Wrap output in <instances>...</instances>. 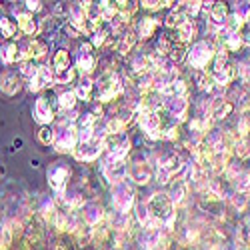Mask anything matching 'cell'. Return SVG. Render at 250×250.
<instances>
[{"mask_svg": "<svg viewBox=\"0 0 250 250\" xmlns=\"http://www.w3.org/2000/svg\"><path fill=\"white\" fill-rule=\"evenodd\" d=\"M214 54H216L214 42H210V40H196V42L190 44L188 52H186V64H188L194 72L206 70L208 64H212Z\"/></svg>", "mask_w": 250, "mask_h": 250, "instance_id": "obj_1", "label": "cell"}, {"mask_svg": "<svg viewBox=\"0 0 250 250\" xmlns=\"http://www.w3.org/2000/svg\"><path fill=\"white\" fill-rule=\"evenodd\" d=\"M110 198H112V208L116 210V214H130V210L136 206V190L128 180H120L112 184Z\"/></svg>", "mask_w": 250, "mask_h": 250, "instance_id": "obj_2", "label": "cell"}, {"mask_svg": "<svg viewBox=\"0 0 250 250\" xmlns=\"http://www.w3.org/2000/svg\"><path fill=\"white\" fill-rule=\"evenodd\" d=\"M70 176H72V166L64 160H56L46 168V180L48 186L56 192V200H62V196H64Z\"/></svg>", "mask_w": 250, "mask_h": 250, "instance_id": "obj_3", "label": "cell"}, {"mask_svg": "<svg viewBox=\"0 0 250 250\" xmlns=\"http://www.w3.org/2000/svg\"><path fill=\"white\" fill-rule=\"evenodd\" d=\"M54 148L60 154H68L74 152L76 144H78V130H76V124L70 120H62L58 124V128H54Z\"/></svg>", "mask_w": 250, "mask_h": 250, "instance_id": "obj_4", "label": "cell"}, {"mask_svg": "<svg viewBox=\"0 0 250 250\" xmlns=\"http://www.w3.org/2000/svg\"><path fill=\"white\" fill-rule=\"evenodd\" d=\"M96 98L100 104H106V102H112L114 98H118L124 90V82L122 78L116 74V72H106V74H102L100 80L96 82Z\"/></svg>", "mask_w": 250, "mask_h": 250, "instance_id": "obj_5", "label": "cell"}, {"mask_svg": "<svg viewBox=\"0 0 250 250\" xmlns=\"http://www.w3.org/2000/svg\"><path fill=\"white\" fill-rule=\"evenodd\" d=\"M138 118V126L140 130L144 132L148 140H160L162 138V120H160V114L158 112H144V114H136Z\"/></svg>", "mask_w": 250, "mask_h": 250, "instance_id": "obj_6", "label": "cell"}, {"mask_svg": "<svg viewBox=\"0 0 250 250\" xmlns=\"http://www.w3.org/2000/svg\"><path fill=\"white\" fill-rule=\"evenodd\" d=\"M102 152H104V140L98 138V136H94L88 142H78L72 154L80 162H94Z\"/></svg>", "mask_w": 250, "mask_h": 250, "instance_id": "obj_7", "label": "cell"}, {"mask_svg": "<svg viewBox=\"0 0 250 250\" xmlns=\"http://www.w3.org/2000/svg\"><path fill=\"white\" fill-rule=\"evenodd\" d=\"M146 206H148L150 218L158 220L160 224H162V220H164L166 216L174 212V206H172V202L168 200V196H166L164 192H154V194L148 198Z\"/></svg>", "mask_w": 250, "mask_h": 250, "instance_id": "obj_8", "label": "cell"}, {"mask_svg": "<svg viewBox=\"0 0 250 250\" xmlns=\"http://www.w3.org/2000/svg\"><path fill=\"white\" fill-rule=\"evenodd\" d=\"M170 118H174L176 122H186L188 120V108L190 102L186 96H172V98H164V106Z\"/></svg>", "mask_w": 250, "mask_h": 250, "instance_id": "obj_9", "label": "cell"}, {"mask_svg": "<svg viewBox=\"0 0 250 250\" xmlns=\"http://www.w3.org/2000/svg\"><path fill=\"white\" fill-rule=\"evenodd\" d=\"M56 110L52 108V104L46 96H38L34 100V106H32V118L34 122H38L40 126H50V124L54 122V116Z\"/></svg>", "mask_w": 250, "mask_h": 250, "instance_id": "obj_10", "label": "cell"}, {"mask_svg": "<svg viewBox=\"0 0 250 250\" xmlns=\"http://www.w3.org/2000/svg\"><path fill=\"white\" fill-rule=\"evenodd\" d=\"M66 24L70 28H74L78 34L90 36V32H88V12L80 6V2H72L68 6V20H66Z\"/></svg>", "mask_w": 250, "mask_h": 250, "instance_id": "obj_11", "label": "cell"}, {"mask_svg": "<svg viewBox=\"0 0 250 250\" xmlns=\"http://www.w3.org/2000/svg\"><path fill=\"white\" fill-rule=\"evenodd\" d=\"M92 46L90 42H84L80 44L78 48V54H76V68L82 76H90L94 70H96V56L92 54Z\"/></svg>", "mask_w": 250, "mask_h": 250, "instance_id": "obj_12", "label": "cell"}, {"mask_svg": "<svg viewBox=\"0 0 250 250\" xmlns=\"http://www.w3.org/2000/svg\"><path fill=\"white\" fill-rule=\"evenodd\" d=\"M52 82H54V70H52V66L40 64L36 76H32V78L26 80V88L30 92H40V90L52 86Z\"/></svg>", "mask_w": 250, "mask_h": 250, "instance_id": "obj_13", "label": "cell"}, {"mask_svg": "<svg viewBox=\"0 0 250 250\" xmlns=\"http://www.w3.org/2000/svg\"><path fill=\"white\" fill-rule=\"evenodd\" d=\"M126 180H132L134 184H148L152 180V168L146 160H134L126 166Z\"/></svg>", "mask_w": 250, "mask_h": 250, "instance_id": "obj_14", "label": "cell"}, {"mask_svg": "<svg viewBox=\"0 0 250 250\" xmlns=\"http://www.w3.org/2000/svg\"><path fill=\"white\" fill-rule=\"evenodd\" d=\"M12 12L16 14V26L22 34L32 38V36H36L40 32V22L34 18V14H30L26 10H14V8H12Z\"/></svg>", "mask_w": 250, "mask_h": 250, "instance_id": "obj_15", "label": "cell"}, {"mask_svg": "<svg viewBox=\"0 0 250 250\" xmlns=\"http://www.w3.org/2000/svg\"><path fill=\"white\" fill-rule=\"evenodd\" d=\"M24 56V50L20 48L12 40H6L4 44H0V64L2 66H12L20 64V60Z\"/></svg>", "mask_w": 250, "mask_h": 250, "instance_id": "obj_16", "label": "cell"}, {"mask_svg": "<svg viewBox=\"0 0 250 250\" xmlns=\"http://www.w3.org/2000/svg\"><path fill=\"white\" fill-rule=\"evenodd\" d=\"M80 216H82V222H84L88 228H94L104 220V210L98 202L88 200V202H84V206H82Z\"/></svg>", "mask_w": 250, "mask_h": 250, "instance_id": "obj_17", "label": "cell"}, {"mask_svg": "<svg viewBox=\"0 0 250 250\" xmlns=\"http://www.w3.org/2000/svg\"><path fill=\"white\" fill-rule=\"evenodd\" d=\"M196 36H198V24L196 20H184V22L176 28V40L174 42H180V44H192L196 42Z\"/></svg>", "mask_w": 250, "mask_h": 250, "instance_id": "obj_18", "label": "cell"}, {"mask_svg": "<svg viewBox=\"0 0 250 250\" xmlns=\"http://www.w3.org/2000/svg\"><path fill=\"white\" fill-rule=\"evenodd\" d=\"M158 26H160V20L156 16H142L138 22H136V28H134L136 38H140V40L152 38L154 32L158 30Z\"/></svg>", "mask_w": 250, "mask_h": 250, "instance_id": "obj_19", "label": "cell"}, {"mask_svg": "<svg viewBox=\"0 0 250 250\" xmlns=\"http://www.w3.org/2000/svg\"><path fill=\"white\" fill-rule=\"evenodd\" d=\"M20 84H22V80H20V74H16V72H12V70H4L2 74H0V90H2L6 96L18 94Z\"/></svg>", "mask_w": 250, "mask_h": 250, "instance_id": "obj_20", "label": "cell"}, {"mask_svg": "<svg viewBox=\"0 0 250 250\" xmlns=\"http://www.w3.org/2000/svg\"><path fill=\"white\" fill-rule=\"evenodd\" d=\"M72 90H74V94H76L78 100L88 102V100H92V94H94V82H92L90 76H80L76 80V84H74Z\"/></svg>", "mask_w": 250, "mask_h": 250, "instance_id": "obj_21", "label": "cell"}, {"mask_svg": "<svg viewBox=\"0 0 250 250\" xmlns=\"http://www.w3.org/2000/svg\"><path fill=\"white\" fill-rule=\"evenodd\" d=\"M26 52H28L30 58H34L36 62H40L42 58L48 56V40H46V38H40V36L32 38L30 44H28V48H26Z\"/></svg>", "mask_w": 250, "mask_h": 250, "instance_id": "obj_22", "label": "cell"}, {"mask_svg": "<svg viewBox=\"0 0 250 250\" xmlns=\"http://www.w3.org/2000/svg\"><path fill=\"white\" fill-rule=\"evenodd\" d=\"M186 194H188V184H186L182 178L170 182V190L166 192V196H168V200L172 202V206L174 204H182L184 198H186Z\"/></svg>", "mask_w": 250, "mask_h": 250, "instance_id": "obj_23", "label": "cell"}, {"mask_svg": "<svg viewBox=\"0 0 250 250\" xmlns=\"http://www.w3.org/2000/svg\"><path fill=\"white\" fill-rule=\"evenodd\" d=\"M136 32L134 30H124L120 36H118V42H116V52L126 56L132 52V48L136 46Z\"/></svg>", "mask_w": 250, "mask_h": 250, "instance_id": "obj_24", "label": "cell"}, {"mask_svg": "<svg viewBox=\"0 0 250 250\" xmlns=\"http://www.w3.org/2000/svg\"><path fill=\"white\" fill-rule=\"evenodd\" d=\"M76 102H78V98H76L74 90H60L56 94V106L60 112H72L76 108Z\"/></svg>", "mask_w": 250, "mask_h": 250, "instance_id": "obj_25", "label": "cell"}, {"mask_svg": "<svg viewBox=\"0 0 250 250\" xmlns=\"http://www.w3.org/2000/svg\"><path fill=\"white\" fill-rule=\"evenodd\" d=\"M70 62H72V58H70V52L66 50V48H58L56 52H54V56H52V70H54V74H58V72H64V70H68L70 68Z\"/></svg>", "mask_w": 250, "mask_h": 250, "instance_id": "obj_26", "label": "cell"}, {"mask_svg": "<svg viewBox=\"0 0 250 250\" xmlns=\"http://www.w3.org/2000/svg\"><path fill=\"white\" fill-rule=\"evenodd\" d=\"M130 70L136 76H142V74L150 72V54H144V52L134 54L132 60H130Z\"/></svg>", "mask_w": 250, "mask_h": 250, "instance_id": "obj_27", "label": "cell"}, {"mask_svg": "<svg viewBox=\"0 0 250 250\" xmlns=\"http://www.w3.org/2000/svg\"><path fill=\"white\" fill-rule=\"evenodd\" d=\"M38 68H40V62H36L30 56H24L22 60H20V64H18V74H20V78H26L28 80V78L36 76Z\"/></svg>", "mask_w": 250, "mask_h": 250, "instance_id": "obj_28", "label": "cell"}, {"mask_svg": "<svg viewBox=\"0 0 250 250\" xmlns=\"http://www.w3.org/2000/svg\"><path fill=\"white\" fill-rule=\"evenodd\" d=\"M228 14H230V12H228V4H224V2H214L210 12H208V16H210V22L216 24V26H224V20L228 18Z\"/></svg>", "mask_w": 250, "mask_h": 250, "instance_id": "obj_29", "label": "cell"}, {"mask_svg": "<svg viewBox=\"0 0 250 250\" xmlns=\"http://www.w3.org/2000/svg\"><path fill=\"white\" fill-rule=\"evenodd\" d=\"M194 82L198 84V88L202 92H212L216 88L214 84V80H212V74L208 72V70H196L194 72Z\"/></svg>", "mask_w": 250, "mask_h": 250, "instance_id": "obj_30", "label": "cell"}, {"mask_svg": "<svg viewBox=\"0 0 250 250\" xmlns=\"http://www.w3.org/2000/svg\"><path fill=\"white\" fill-rule=\"evenodd\" d=\"M186 52H188V48H186L184 44H180V42H172V46H170V52H168V56H166V60L170 62V64H180V62H184L186 60Z\"/></svg>", "mask_w": 250, "mask_h": 250, "instance_id": "obj_31", "label": "cell"}, {"mask_svg": "<svg viewBox=\"0 0 250 250\" xmlns=\"http://www.w3.org/2000/svg\"><path fill=\"white\" fill-rule=\"evenodd\" d=\"M184 20H186V16L182 14V10H180L178 6H172L170 12L166 14V18H164V24L168 26V28H172V30H176V28L184 22Z\"/></svg>", "mask_w": 250, "mask_h": 250, "instance_id": "obj_32", "label": "cell"}, {"mask_svg": "<svg viewBox=\"0 0 250 250\" xmlns=\"http://www.w3.org/2000/svg\"><path fill=\"white\" fill-rule=\"evenodd\" d=\"M18 32V26H16V20H10L6 16L0 18V36L6 38V40H12Z\"/></svg>", "mask_w": 250, "mask_h": 250, "instance_id": "obj_33", "label": "cell"}, {"mask_svg": "<svg viewBox=\"0 0 250 250\" xmlns=\"http://www.w3.org/2000/svg\"><path fill=\"white\" fill-rule=\"evenodd\" d=\"M234 186H236V192L240 194H248L250 192V170H244L234 178Z\"/></svg>", "mask_w": 250, "mask_h": 250, "instance_id": "obj_34", "label": "cell"}, {"mask_svg": "<svg viewBox=\"0 0 250 250\" xmlns=\"http://www.w3.org/2000/svg\"><path fill=\"white\" fill-rule=\"evenodd\" d=\"M38 212L46 216V218H52L54 212H56V200L50 198V196H44L42 200H40V206H38Z\"/></svg>", "mask_w": 250, "mask_h": 250, "instance_id": "obj_35", "label": "cell"}, {"mask_svg": "<svg viewBox=\"0 0 250 250\" xmlns=\"http://www.w3.org/2000/svg\"><path fill=\"white\" fill-rule=\"evenodd\" d=\"M108 38H110V30L102 28V30L90 34V40H88V42H90L92 48H100V46H104V44L108 42Z\"/></svg>", "mask_w": 250, "mask_h": 250, "instance_id": "obj_36", "label": "cell"}, {"mask_svg": "<svg viewBox=\"0 0 250 250\" xmlns=\"http://www.w3.org/2000/svg\"><path fill=\"white\" fill-rule=\"evenodd\" d=\"M232 110H234V104L224 100V102H220V104H216V106H214V110H212V118L222 120V118H226V116H230Z\"/></svg>", "mask_w": 250, "mask_h": 250, "instance_id": "obj_37", "label": "cell"}, {"mask_svg": "<svg viewBox=\"0 0 250 250\" xmlns=\"http://www.w3.org/2000/svg\"><path fill=\"white\" fill-rule=\"evenodd\" d=\"M232 14L238 16L242 22L250 18V2L248 0H242V2H232Z\"/></svg>", "mask_w": 250, "mask_h": 250, "instance_id": "obj_38", "label": "cell"}, {"mask_svg": "<svg viewBox=\"0 0 250 250\" xmlns=\"http://www.w3.org/2000/svg\"><path fill=\"white\" fill-rule=\"evenodd\" d=\"M36 138H38V142L42 144V146H48V144L54 142V128L52 126H40Z\"/></svg>", "mask_w": 250, "mask_h": 250, "instance_id": "obj_39", "label": "cell"}, {"mask_svg": "<svg viewBox=\"0 0 250 250\" xmlns=\"http://www.w3.org/2000/svg\"><path fill=\"white\" fill-rule=\"evenodd\" d=\"M76 78V70L70 66L68 70H64V72H58V74H54V82H52V84H62V86H64V84H70V82Z\"/></svg>", "mask_w": 250, "mask_h": 250, "instance_id": "obj_40", "label": "cell"}, {"mask_svg": "<svg viewBox=\"0 0 250 250\" xmlns=\"http://www.w3.org/2000/svg\"><path fill=\"white\" fill-rule=\"evenodd\" d=\"M144 10H150V12H154V10H162V8H172V4L174 2H158V0H142V2H138Z\"/></svg>", "mask_w": 250, "mask_h": 250, "instance_id": "obj_41", "label": "cell"}, {"mask_svg": "<svg viewBox=\"0 0 250 250\" xmlns=\"http://www.w3.org/2000/svg\"><path fill=\"white\" fill-rule=\"evenodd\" d=\"M148 220H150V212H148V206L144 204V202L136 204V222H138L140 226H146V224H148Z\"/></svg>", "mask_w": 250, "mask_h": 250, "instance_id": "obj_42", "label": "cell"}, {"mask_svg": "<svg viewBox=\"0 0 250 250\" xmlns=\"http://www.w3.org/2000/svg\"><path fill=\"white\" fill-rule=\"evenodd\" d=\"M248 132H250V120H248V116H240V120L236 124V136L242 138V140H246Z\"/></svg>", "mask_w": 250, "mask_h": 250, "instance_id": "obj_43", "label": "cell"}, {"mask_svg": "<svg viewBox=\"0 0 250 250\" xmlns=\"http://www.w3.org/2000/svg\"><path fill=\"white\" fill-rule=\"evenodd\" d=\"M178 136H180L178 124H172V126H168V128L162 130V140H178Z\"/></svg>", "mask_w": 250, "mask_h": 250, "instance_id": "obj_44", "label": "cell"}, {"mask_svg": "<svg viewBox=\"0 0 250 250\" xmlns=\"http://www.w3.org/2000/svg\"><path fill=\"white\" fill-rule=\"evenodd\" d=\"M232 204H234V208H236V210H244V208H246V204H248V196H246V194H240V192H236V194L232 196Z\"/></svg>", "mask_w": 250, "mask_h": 250, "instance_id": "obj_45", "label": "cell"}, {"mask_svg": "<svg viewBox=\"0 0 250 250\" xmlns=\"http://www.w3.org/2000/svg\"><path fill=\"white\" fill-rule=\"evenodd\" d=\"M22 6H24V10L30 12V14L42 10V2H38V0H26V2H22Z\"/></svg>", "mask_w": 250, "mask_h": 250, "instance_id": "obj_46", "label": "cell"}, {"mask_svg": "<svg viewBox=\"0 0 250 250\" xmlns=\"http://www.w3.org/2000/svg\"><path fill=\"white\" fill-rule=\"evenodd\" d=\"M170 180H172V174H168L164 168H156V182L158 184H170Z\"/></svg>", "mask_w": 250, "mask_h": 250, "instance_id": "obj_47", "label": "cell"}, {"mask_svg": "<svg viewBox=\"0 0 250 250\" xmlns=\"http://www.w3.org/2000/svg\"><path fill=\"white\" fill-rule=\"evenodd\" d=\"M240 38H242V44L250 46V28L246 26L244 30H240Z\"/></svg>", "mask_w": 250, "mask_h": 250, "instance_id": "obj_48", "label": "cell"}, {"mask_svg": "<svg viewBox=\"0 0 250 250\" xmlns=\"http://www.w3.org/2000/svg\"><path fill=\"white\" fill-rule=\"evenodd\" d=\"M222 250H240V248H238L236 244H228V246H224Z\"/></svg>", "mask_w": 250, "mask_h": 250, "instance_id": "obj_49", "label": "cell"}, {"mask_svg": "<svg viewBox=\"0 0 250 250\" xmlns=\"http://www.w3.org/2000/svg\"><path fill=\"white\" fill-rule=\"evenodd\" d=\"M0 18H2V8H0Z\"/></svg>", "mask_w": 250, "mask_h": 250, "instance_id": "obj_50", "label": "cell"}, {"mask_svg": "<svg viewBox=\"0 0 250 250\" xmlns=\"http://www.w3.org/2000/svg\"><path fill=\"white\" fill-rule=\"evenodd\" d=\"M248 146H250V142H248Z\"/></svg>", "mask_w": 250, "mask_h": 250, "instance_id": "obj_51", "label": "cell"}]
</instances>
